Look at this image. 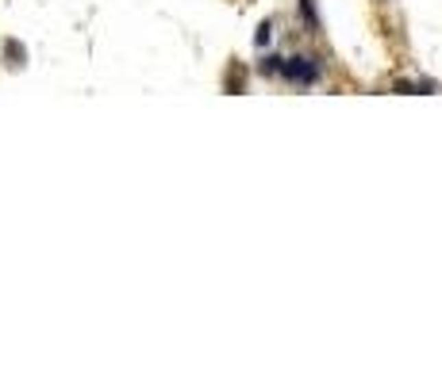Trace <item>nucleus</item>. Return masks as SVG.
<instances>
[{
    "label": "nucleus",
    "mask_w": 442,
    "mask_h": 383,
    "mask_svg": "<svg viewBox=\"0 0 442 383\" xmlns=\"http://www.w3.org/2000/svg\"><path fill=\"white\" fill-rule=\"evenodd\" d=\"M269 38H273V23H269V19H265L262 27H258V35H254V42H258V47H269Z\"/></svg>",
    "instance_id": "20e7f679"
},
{
    "label": "nucleus",
    "mask_w": 442,
    "mask_h": 383,
    "mask_svg": "<svg viewBox=\"0 0 442 383\" xmlns=\"http://www.w3.org/2000/svg\"><path fill=\"white\" fill-rule=\"evenodd\" d=\"M281 73V57L277 54H265L262 62H258V77H277Z\"/></svg>",
    "instance_id": "f03ea898"
},
{
    "label": "nucleus",
    "mask_w": 442,
    "mask_h": 383,
    "mask_svg": "<svg viewBox=\"0 0 442 383\" xmlns=\"http://www.w3.org/2000/svg\"><path fill=\"white\" fill-rule=\"evenodd\" d=\"M296 8H300V16H304V23L312 31H319V19H315V8H312V0H296Z\"/></svg>",
    "instance_id": "7ed1b4c3"
},
{
    "label": "nucleus",
    "mask_w": 442,
    "mask_h": 383,
    "mask_svg": "<svg viewBox=\"0 0 442 383\" xmlns=\"http://www.w3.org/2000/svg\"><path fill=\"white\" fill-rule=\"evenodd\" d=\"M396 92H404V96H412V92H419V88H415L412 81H396Z\"/></svg>",
    "instance_id": "39448f33"
},
{
    "label": "nucleus",
    "mask_w": 442,
    "mask_h": 383,
    "mask_svg": "<svg viewBox=\"0 0 442 383\" xmlns=\"http://www.w3.org/2000/svg\"><path fill=\"white\" fill-rule=\"evenodd\" d=\"M319 73H323V62H319V57H304V54L281 57V77L293 81V85H315Z\"/></svg>",
    "instance_id": "f257e3e1"
}]
</instances>
